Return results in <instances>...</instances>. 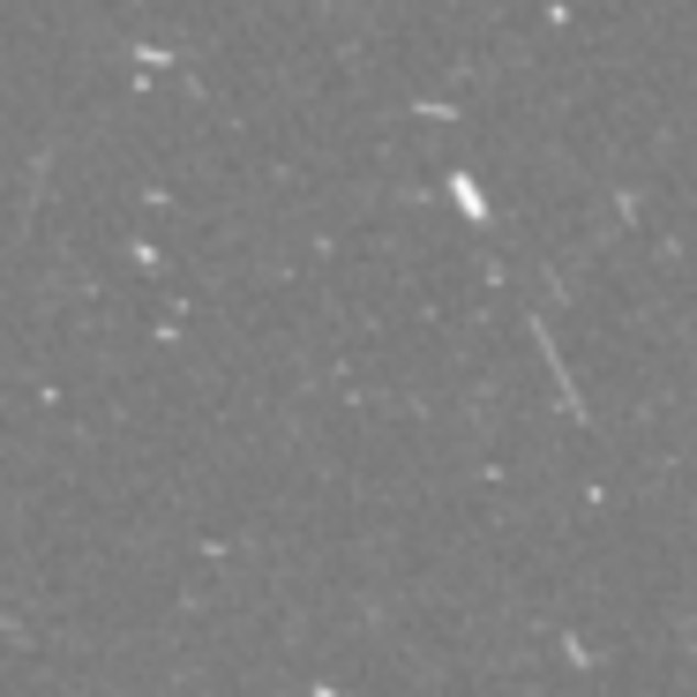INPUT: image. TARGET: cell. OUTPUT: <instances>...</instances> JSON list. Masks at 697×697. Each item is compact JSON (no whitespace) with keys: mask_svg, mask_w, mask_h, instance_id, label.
I'll use <instances>...</instances> for the list:
<instances>
[{"mask_svg":"<svg viewBox=\"0 0 697 697\" xmlns=\"http://www.w3.org/2000/svg\"><path fill=\"white\" fill-rule=\"evenodd\" d=\"M451 196H457V210H465V225H488V203H480V180H473V173H451Z\"/></svg>","mask_w":697,"mask_h":697,"instance_id":"1","label":"cell"}]
</instances>
